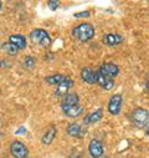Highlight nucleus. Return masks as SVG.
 I'll return each mask as SVG.
<instances>
[{
  "mask_svg": "<svg viewBox=\"0 0 149 158\" xmlns=\"http://www.w3.org/2000/svg\"><path fill=\"white\" fill-rule=\"evenodd\" d=\"M72 36L80 43H87L95 37V27L90 23H81L73 27Z\"/></svg>",
  "mask_w": 149,
  "mask_h": 158,
  "instance_id": "nucleus-1",
  "label": "nucleus"
},
{
  "mask_svg": "<svg viewBox=\"0 0 149 158\" xmlns=\"http://www.w3.org/2000/svg\"><path fill=\"white\" fill-rule=\"evenodd\" d=\"M30 40L32 44L35 45H39L41 48H50L51 45V37L49 35V32L44 29H34L31 32H30Z\"/></svg>",
  "mask_w": 149,
  "mask_h": 158,
  "instance_id": "nucleus-2",
  "label": "nucleus"
},
{
  "mask_svg": "<svg viewBox=\"0 0 149 158\" xmlns=\"http://www.w3.org/2000/svg\"><path fill=\"white\" fill-rule=\"evenodd\" d=\"M129 120L135 127L144 128L149 123V111L142 107L134 108L129 114Z\"/></svg>",
  "mask_w": 149,
  "mask_h": 158,
  "instance_id": "nucleus-3",
  "label": "nucleus"
},
{
  "mask_svg": "<svg viewBox=\"0 0 149 158\" xmlns=\"http://www.w3.org/2000/svg\"><path fill=\"white\" fill-rule=\"evenodd\" d=\"M122 106H123V96L121 94H116L109 98L107 110L112 116H118L122 111Z\"/></svg>",
  "mask_w": 149,
  "mask_h": 158,
  "instance_id": "nucleus-4",
  "label": "nucleus"
},
{
  "mask_svg": "<svg viewBox=\"0 0 149 158\" xmlns=\"http://www.w3.org/2000/svg\"><path fill=\"white\" fill-rule=\"evenodd\" d=\"M10 153L14 158H27L29 156V149L27 147L20 142V141H14L10 144Z\"/></svg>",
  "mask_w": 149,
  "mask_h": 158,
  "instance_id": "nucleus-5",
  "label": "nucleus"
},
{
  "mask_svg": "<svg viewBox=\"0 0 149 158\" xmlns=\"http://www.w3.org/2000/svg\"><path fill=\"white\" fill-rule=\"evenodd\" d=\"M102 75L107 76V77H111V78H115L118 76L119 73V67L118 65L113 64V62H104L101 65L99 70H98Z\"/></svg>",
  "mask_w": 149,
  "mask_h": 158,
  "instance_id": "nucleus-6",
  "label": "nucleus"
},
{
  "mask_svg": "<svg viewBox=\"0 0 149 158\" xmlns=\"http://www.w3.org/2000/svg\"><path fill=\"white\" fill-rule=\"evenodd\" d=\"M74 85L73 80L71 77H65V80L62 82H60L57 86H56V90H55V96L57 97H63L66 94H68V90Z\"/></svg>",
  "mask_w": 149,
  "mask_h": 158,
  "instance_id": "nucleus-7",
  "label": "nucleus"
},
{
  "mask_svg": "<svg viewBox=\"0 0 149 158\" xmlns=\"http://www.w3.org/2000/svg\"><path fill=\"white\" fill-rule=\"evenodd\" d=\"M124 41V37L119 34H106L103 37H102V43L107 46H118L121 44H123Z\"/></svg>",
  "mask_w": 149,
  "mask_h": 158,
  "instance_id": "nucleus-8",
  "label": "nucleus"
},
{
  "mask_svg": "<svg viewBox=\"0 0 149 158\" xmlns=\"http://www.w3.org/2000/svg\"><path fill=\"white\" fill-rule=\"evenodd\" d=\"M104 148L101 141L98 139H92L88 144V153L91 156V158H99L103 156Z\"/></svg>",
  "mask_w": 149,
  "mask_h": 158,
  "instance_id": "nucleus-9",
  "label": "nucleus"
},
{
  "mask_svg": "<svg viewBox=\"0 0 149 158\" xmlns=\"http://www.w3.org/2000/svg\"><path fill=\"white\" fill-rule=\"evenodd\" d=\"M62 112L65 116L70 117V118H77L83 113V107L79 103V105H72V106H61Z\"/></svg>",
  "mask_w": 149,
  "mask_h": 158,
  "instance_id": "nucleus-10",
  "label": "nucleus"
},
{
  "mask_svg": "<svg viewBox=\"0 0 149 158\" xmlns=\"http://www.w3.org/2000/svg\"><path fill=\"white\" fill-rule=\"evenodd\" d=\"M81 78L83 82L88 85H95L97 84V71L91 67H83L81 70Z\"/></svg>",
  "mask_w": 149,
  "mask_h": 158,
  "instance_id": "nucleus-11",
  "label": "nucleus"
},
{
  "mask_svg": "<svg viewBox=\"0 0 149 158\" xmlns=\"http://www.w3.org/2000/svg\"><path fill=\"white\" fill-rule=\"evenodd\" d=\"M97 85L103 89L104 91H109L115 87V80L111 77H107L104 75H102L99 71H97Z\"/></svg>",
  "mask_w": 149,
  "mask_h": 158,
  "instance_id": "nucleus-12",
  "label": "nucleus"
},
{
  "mask_svg": "<svg viewBox=\"0 0 149 158\" xmlns=\"http://www.w3.org/2000/svg\"><path fill=\"white\" fill-rule=\"evenodd\" d=\"M9 41L11 44H14L20 51L24 50L27 45V40H26V37L24 35H20V34H13L9 36Z\"/></svg>",
  "mask_w": 149,
  "mask_h": 158,
  "instance_id": "nucleus-13",
  "label": "nucleus"
},
{
  "mask_svg": "<svg viewBox=\"0 0 149 158\" xmlns=\"http://www.w3.org/2000/svg\"><path fill=\"white\" fill-rule=\"evenodd\" d=\"M56 135H57V128H56L55 125H51V126H49V128H47V130L45 131V133L42 135V137H41V142H42L44 144L49 146V144L52 143V141L55 139Z\"/></svg>",
  "mask_w": 149,
  "mask_h": 158,
  "instance_id": "nucleus-14",
  "label": "nucleus"
},
{
  "mask_svg": "<svg viewBox=\"0 0 149 158\" xmlns=\"http://www.w3.org/2000/svg\"><path fill=\"white\" fill-rule=\"evenodd\" d=\"M102 117H103V110L102 108H97L96 111L88 113L86 117H85V125H92V123H97L102 120Z\"/></svg>",
  "mask_w": 149,
  "mask_h": 158,
  "instance_id": "nucleus-15",
  "label": "nucleus"
},
{
  "mask_svg": "<svg viewBox=\"0 0 149 158\" xmlns=\"http://www.w3.org/2000/svg\"><path fill=\"white\" fill-rule=\"evenodd\" d=\"M79 103H80V97L76 92L66 94L61 101V106H72V105H79Z\"/></svg>",
  "mask_w": 149,
  "mask_h": 158,
  "instance_id": "nucleus-16",
  "label": "nucleus"
},
{
  "mask_svg": "<svg viewBox=\"0 0 149 158\" xmlns=\"http://www.w3.org/2000/svg\"><path fill=\"white\" fill-rule=\"evenodd\" d=\"M66 132H67L68 136H71V137H73V138H80V137H82V127H81L79 123H76V122L70 123V125L67 126V128H66Z\"/></svg>",
  "mask_w": 149,
  "mask_h": 158,
  "instance_id": "nucleus-17",
  "label": "nucleus"
},
{
  "mask_svg": "<svg viewBox=\"0 0 149 158\" xmlns=\"http://www.w3.org/2000/svg\"><path fill=\"white\" fill-rule=\"evenodd\" d=\"M65 77L61 73H55V75H50V76H46L45 77V82L47 85H51V86H57L60 82H62L65 80Z\"/></svg>",
  "mask_w": 149,
  "mask_h": 158,
  "instance_id": "nucleus-18",
  "label": "nucleus"
},
{
  "mask_svg": "<svg viewBox=\"0 0 149 158\" xmlns=\"http://www.w3.org/2000/svg\"><path fill=\"white\" fill-rule=\"evenodd\" d=\"M2 50H3L5 54H8L9 56H18L19 52H20V50H19L14 44H11L10 41L2 44Z\"/></svg>",
  "mask_w": 149,
  "mask_h": 158,
  "instance_id": "nucleus-19",
  "label": "nucleus"
},
{
  "mask_svg": "<svg viewBox=\"0 0 149 158\" xmlns=\"http://www.w3.org/2000/svg\"><path fill=\"white\" fill-rule=\"evenodd\" d=\"M22 66H24L26 70H32V69L36 66V59H35L34 56H30V55L25 56V57L22 59Z\"/></svg>",
  "mask_w": 149,
  "mask_h": 158,
  "instance_id": "nucleus-20",
  "label": "nucleus"
},
{
  "mask_svg": "<svg viewBox=\"0 0 149 158\" xmlns=\"http://www.w3.org/2000/svg\"><path fill=\"white\" fill-rule=\"evenodd\" d=\"M60 6H61V2H60V0H47V8L51 11L57 10Z\"/></svg>",
  "mask_w": 149,
  "mask_h": 158,
  "instance_id": "nucleus-21",
  "label": "nucleus"
},
{
  "mask_svg": "<svg viewBox=\"0 0 149 158\" xmlns=\"http://www.w3.org/2000/svg\"><path fill=\"white\" fill-rule=\"evenodd\" d=\"M91 16V13L88 10H85V11H80V13H74L73 14V18H76V19H81V18H90Z\"/></svg>",
  "mask_w": 149,
  "mask_h": 158,
  "instance_id": "nucleus-22",
  "label": "nucleus"
},
{
  "mask_svg": "<svg viewBox=\"0 0 149 158\" xmlns=\"http://www.w3.org/2000/svg\"><path fill=\"white\" fill-rule=\"evenodd\" d=\"M10 66H11V64H10L6 59H3L2 61H0V69H4V67H5V69H9Z\"/></svg>",
  "mask_w": 149,
  "mask_h": 158,
  "instance_id": "nucleus-23",
  "label": "nucleus"
},
{
  "mask_svg": "<svg viewBox=\"0 0 149 158\" xmlns=\"http://www.w3.org/2000/svg\"><path fill=\"white\" fill-rule=\"evenodd\" d=\"M144 89H145V91H147V92H149V80L145 82V85H144Z\"/></svg>",
  "mask_w": 149,
  "mask_h": 158,
  "instance_id": "nucleus-24",
  "label": "nucleus"
},
{
  "mask_svg": "<svg viewBox=\"0 0 149 158\" xmlns=\"http://www.w3.org/2000/svg\"><path fill=\"white\" fill-rule=\"evenodd\" d=\"M145 133H147V136H149V127L145 130Z\"/></svg>",
  "mask_w": 149,
  "mask_h": 158,
  "instance_id": "nucleus-25",
  "label": "nucleus"
},
{
  "mask_svg": "<svg viewBox=\"0 0 149 158\" xmlns=\"http://www.w3.org/2000/svg\"><path fill=\"white\" fill-rule=\"evenodd\" d=\"M2 8H3V2L0 0V9H2Z\"/></svg>",
  "mask_w": 149,
  "mask_h": 158,
  "instance_id": "nucleus-26",
  "label": "nucleus"
}]
</instances>
